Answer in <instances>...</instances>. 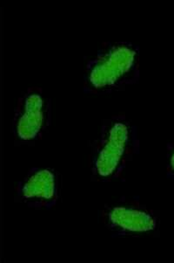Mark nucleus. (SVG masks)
I'll list each match as a JSON object with an SVG mask.
<instances>
[{
    "label": "nucleus",
    "mask_w": 174,
    "mask_h": 263,
    "mask_svg": "<svg viewBox=\"0 0 174 263\" xmlns=\"http://www.w3.org/2000/svg\"><path fill=\"white\" fill-rule=\"evenodd\" d=\"M139 151L138 129L129 118L125 115L104 118L99 135L91 144V178L99 183L120 179Z\"/></svg>",
    "instance_id": "f257e3e1"
},
{
    "label": "nucleus",
    "mask_w": 174,
    "mask_h": 263,
    "mask_svg": "<svg viewBox=\"0 0 174 263\" xmlns=\"http://www.w3.org/2000/svg\"><path fill=\"white\" fill-rule=\"evenodd\" d=\"M140 48L130 41H109L87 60L84 92L108 95L136 84L140 76Z\"/></svg>",
    "instance_id": "f03ea898"
},
{
    "label": "nucleus",
    "mask_w": 174,
    "mask_h": 263,
    "mask_svg": "<svg viewBox=\"0 0 174 263\" xmlns=\"http://www.w3.org/2000/svg\"><path fill=\"white\" fill-rule=\"evenodd\" d=\"M99 222L117 238L146 236L157 231L160 219L155 211L139 200L121 198L99 210Z\"/></svg>",
    "instance_id": "7ed1b4c3"
},
{
    "label": "nucleus",
    "mask_w": 174,
    "mask_h": 263,
    "mask_svg": "<svg viewBox=\"0 0 174 263\" xmlns=\"http://www.w3.org/2000/svg\"><path fill=\"white\" fill-rule=\"evenodd\" d=\"M52 122V101L43 89L31 87L17 99L11 122L16 143L30 145L39 140Z\"/></svg>",
    "instance_id": "20e7f679"
},
{
    "label": "nucleus",
    "mask_w": 174,
    "mask_h": 263,
    "mask_svg": "<svg viewBox=\"0 0 174 263\" xmlns=\"http://www.w3.org/2000/svg\"><path fill=\"white\" fill-rule=\"evenodd\" d=\"M62 178L50 167H32L18 182L15 201L37 210H50L60 198Z\"/></svg>",
    "instance_id": "39448f33"
},
{
    "label": "nucleus",
    "mask_w": 174,
    "mask_h": 263,
    "mask_svg": "<svg viewBox=\"0 0 174 263\" xmlns=\"http://www.w3.org/2000/svg\"><path fill=\"white\" fill-rule=\"evenodd\" d=\"M166 175L174 180V140L167 145L166 152Z\"/></svg>",
    "instance_id": "423d86ee"
}]
</instances>
